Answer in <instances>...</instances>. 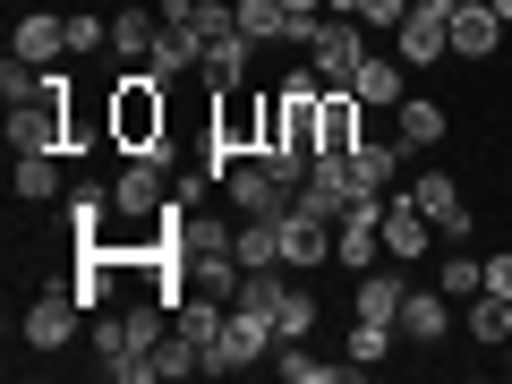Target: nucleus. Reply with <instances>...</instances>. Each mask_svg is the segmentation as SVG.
<instances>
[{
	"instance_id": "1",
	"label": "nucleus",
	"mask_w": 512,
	"mask_h": 384,
	"mask_svg": "<svg viewBox=\"0 0 512 384\" xmlns=\"http://www.w3.org/2000/svg\"><path fill=\"white\" fill-rule=\"evenodd\" d=\"M171 77H154L146 69V60H137V69H128L120 77V86H111V146H120V154H171L163 146V137H171Z\"/></svg>"
},
{
	"instance_id": "2",
	"label": "nucleus",
	"mask_w": 512,
	"mask_h": 384,
	"mask_svg": "<svg viewBox=\"0 0 512 384\" xmlns=\"http://www.w3.org/2000/svg\"><path fill=\"white\" fill-rule=\"evenodd\" d=\"M222 205H231V214H291V205H299V188L282 180V171L265 163V154H239V163L222 171Z\"/></svg>"
},
{
	"instance_id": "3",
	"label": "nucleus",
	"mask_w": 512,
	"mask_h": 384,
	"mask_svg": "<svg viewBox=\"0 0 512 384\" xmlns=\"http://www.w3.org/2000/svg\"><path fill=\"white\" fill-rule=\"evenodd\" d=\"M274 342H282V333L265 325V316L231 308V316H222V333H214V342H205V376H239V367L274 359Z\"/></svg>"
},
{
	"instance_id": "4",
	"label": "nucleus",
	"mask_w": 512,
	"mask_h": 384,
	"mask_svg": "<svg viewBox=\"0 0 512 384\" xmlns=\"http://www.w3.org/2000/svg\"><path fill=\"white\" fill-rule=\"evenodd\" d=\"M359 197H367V188L350 180V154H316L308 180H299V214H316V222H342Z\"/></svg>"
},
{
	"instance_id": "5",
	"label": "nucleus",
	"mask_w": 512,
	"mask_h": 384,
	"mask_svg": "<svg viewBox=\"0 0 512 384\" xmlns=\"http://www.w3.org/2000/svg\"><path fill=\"white\" fill-rule=\"evenodd\" d=\"M77 316H86V299H77V282H52V291H35L26 299V350H69V333H77Z\"/></svg>"
},
{
	"instance_id": "6",
	"label": "nucleus",
	"mask_w": 512,
	"mask_h": 384,
	"mask_svg": "<svg viewBox=\"0 0 512 384\" xmlns=\"http://www.w3.org/2000/svg\"><path fill=\"white\" fill-rule=\"evenodd\" d=\"M393 43H402L410 69H436L453 52V0H410V18L393 26Z\"/></svg>"
},
{
	"instance_id": "7",
	"label": "nucleus",
	"mask_w": 512,
	"mask_h": 384,
	"mask_svg": "<svg viewBox=\"0 0 512 384\" xmlns=\"http://www.w3.org/2000/svg\"><path fill=\"white\" fill-rule=\"evenodd\" d=\"M171 154H128V171L111 180V205H120V222H154L171 205V180H163Z\"/></svg>"
},
{
	"instance_id": "8",
	"label": "nucleus",
	"mask_w": 512,
	"mask_h": 384,
	"mask_svg": "<svg viewBox=\"0 0 512 384\" xmlns=\"http://www.w3.org/2000/svg\"><path fill=\"white\" fill-rule=\"evenodd\" d=\"M376 256H384V197H359L342 222H333V265L376 274Z\"/></svg>"
},
{
	"instance_id": "9",
	"label": "nucleus",
	"mask_w": 512,
	"mask_h": 384,
	"mask_svg": "<svg viewBox=\"0 0 512 384\" xmlns=\"http://www.w3.org/2000/svg\"><path fill=\"white\" fill-rule=\"evenodd\" d=\"M359 60H367V26H359V18H325V26H316L308 69L325 77V86H350V77H359Z\"/></svg>"
},
{
	"instance_id": "10",
	"label": "nucleus",
	"mask_w": 512,
	"mask_h": 384,
	"mask_svg": "<svg viewBox=\"0 0 512 384\" xmlns=\"http://www.w3.org/2000/svg\"><path fill=\"white\" fill-rule=\"evenodd\" d=\"M402 188H410V197H419V214L436 222V231L453 239V248H461V239L478 231V222H470V205H461V180H453V171H436V163H427L419 180H402Z\"/></svg>"
},
{
	"instance_id": "11",
	"label": "nucleus",
	"mask_w": 512,
	"mask_h": 384,
	"mask_svg": "<svg viewBox=\"0 0 512 384\" xmlns=\"http://www.w3.org/2000/svg\"><path fill=\"white\" fill-rule=\"evenodd\" d=\"M427 231H436V222H427V214H419V197L393 180V188H384V256H393V265L427 256Z\"/></svg>"
},
{
	"instance_id": "12",
	"label": "nucleus",
	"mask_w": 512,
	"mask_h": 384,
	"mask_svg": "<svg viewBox=\"0 0 512 384\" xmlns=\"http://www.w3.org/2000/svg\"><path fill=\"white\" fill-rule=\"evenodd\" d=\"M282 265L291 274H316V265H333V222H316V214H282Z\"/></svg>"
},
{
	"instance_id": "13",
	"label": "nucleus",
	"mask_w": 512,
	"mask_h": 384,
	"mask_svg": "<svg viewBox=\"0 0 512 384\" xmlns=\"http://www.w3.org/2000/svg\"><path fill=\"white\" fill-rule=\"evenodd\" d=\"M402 137H359V146H350V180H359L367 188V197H384V188H393V180H402Z\"/></svg>"
},
{
	"instance_id": "14",
	"label": "nucleus",
	"mask_w": 512,
	"mask_h": 384,
	"mask_svg": "<svg viewBox=\"0 0 512 384\" xmlns=\"http://www.w3.org/2000/svg\"><path fill=\"white\" fill-rule=\"evenodd\" d=\"M248 60H256V43L231 26V35H214V43H205V69H197V77H205L214 94H239V86H248Z\"/></svg>"
},
{
	"instance_id": "15",
	"label": "nucleus",
	"mask_w": 512,
	"mask_h": 384,
	"mask_svg": "<svg viewBox=\"0 0 512 384\" xmlns=\"http://www.w3.org/2000/svg\"><path fill=\"white\" fill-rule=\"evenodd\" d=\"M350 94H359L367 111H393V103L410 94V60H376V52H367L359 77H350Z\"/></svg>"
},
{
	"instance_id": "16",
	"label": "nucleus",
	"mask_w": 512,
	"mask_h": 384,
	"mask_svg": "<svg viewBox=\"0 0 512 384\" xmlns=\"http://www.w3.org/2000/svg\"><path fill=\"white\" fill-rule=\"evenodd\" d=\"M231 256L248 265V274L282 265V214H239V231H231Z\"/></svg>"
},
{
	"instance_id": "17",
	"label": "nucleus",
	"mask_w": 512,
	"mask_h": 384,
	"mask_svg": "<svg viewBox=\"0 0 512 384\" xmlns=\"http://www.w3.org/2000/svg\"><path fill=\"white\" fill-rule=\"evenodd\" d=\"M444 333H453V308H444V291H419V282H410V299H402V342L436 350Z\"/></svg>"
},
{
	"instance_id": "18",
	"label": "nucleus",
	"mask_w": 512,
	"mask_h": 384,
	"mask_svg": "<svg viewBox=\"0 0 512 384\" xmlns=\"http://www.w3.org/2000/svg\"><path fill=\"white\" fill-rule=\"evenodd\" d=\"M146 69L154 77H188V69H205V35H188V26H154V52H146Z\"/></svg>"
},
{
	"instance_id": "19",
	"label": "nucleus",
	"mask_w": 512,
	"mask_h": 384,
	"mask_svg": "<svg viewBox=\"0 0 512 384\" xmlns=\"http://www.w3.org/2000/svg\"><path fill=\"white\" fill-rule=\"evenodd\" d=\"M111 214H120V205H111V188H77V197H69L77 248H120V239H111Z\"/></svg>"
},
{
	"instance_id": "20",
	"label": "nucleus",
	"mask_w": 512,
	"mask_h": 384,
	"mask_svg": "<svg viewBox=\"0 0 512 384\" xmlns=\"http://www.w3.org/2000/svg\"><path fill=\"white\" fill-rule=\"evenodd\" d=\"M359 94H350V86H325V128H316V154H350V146H359Z\"/></svg>"
},
{
	"instance_id": "21",
	"label": "nucleus",
	"mask_w": 512,
	"mask_h": 384,
	"mask_svg": "<svg viewBox=\"0 0 512 384\" xmlns=\"http://www.w3.org/2000/svg\"><path fill=\"white\" fill-rule=\"evenodd\" d=\"M495 43H504V18L487 9H453V60H495Z\"/></svg>"
},
{
	"instance_id": "22",
	"label": "nucleus",
	"mask_w": 512,
	"mask_h": 384,
	"mask_svg": "<svg viewBox=\"0 0 512 384\" xmlns=\"http://www.w3.org/2000/svg\"><path fill=\"white\" fill-rule=\"evenodd\" d=\"M18 60H35V69H60V52H69V18H18V43H9Z\"/></svg>"
},
{
	"instance_id": "23",
	"label": "nucleus",
	"mask_w": 512,
	"mask_h": 384,
	"mask_svg": "<svg viewBox=\"0 0 512 384\" xmlns=\"http://www.w3.org/2000/svg\"><path fill=\"white\" fill-rule=\"evenodd\" d=\"M393 137H402L410 154L436 146V137H444V103H427V94H402V103H393Z\"/></svg>"
},
{
	"instance_id": "24",
	"label": "nucleus",
	"mask_w": 512,
	"mask_h": 384,
	"mask_svg": "<svg viewBox=\"0 0 512 384\" xmlns=\"http://www.w3.org/2000/svg\"><path fill=\"white\" fill-rule=\"evenodd\" d=\"M231 18L248 43H291V9L282 0H231Z\"/></svg>"
},
{
	"instance_id": "25",
	"label": "nucleus",
	"mask_w": 512,
	"mask_h": 384,
	"mask_svg": "<svg viewBox=\"0 0 512 384\" xmlns=\"http://www.w3.org/2000/svg\"><path fill=\"white\" fill-rule=\"evenodd\" d=\"M274 367H282L291 384H350V376H359V367H342V359H308V342H282Z\"/></svg>"
},
{
	"instance_id": "26",
	"label": "nucleus",
	"mask_w": 512,
	"mask_h": 384,
	"mask_svg": "<svg viewBox=\"0 0 512 384\" xmlns=\"http://www.w3.org/2000/svg\"><path fill=\"white\" fill-rule=\"evenodd\" d=\"M402 299H410L402 274H359V316H376V325H402Z\"/></svg>"
},
{
	"instance_id": "27",
	"label": "nucleus",
	"mask_w": 512,
	"mask_h": 384,
	"mask_svg": "<svg viewBox=\"0 0 512 384\" xmlns=\"http://www.w3.org/2000/svg\"><path fill=\"white\" fill-rule=\"evenodd\" d=\"M436 291H444V299H478V291H487V256L453 248V256L436 265Z\"/></svg>"
},
{
	"instance_id": "28",
	"label": "nucleus",
	"mask_w": 512,
	"mask_h": 384,
	"mask_svg": "<svg viewBox=\"0 0 512 384\" xmlns=\"http://www.w3.org/2000/svg\"><path fill=\"white\" fill-rule=\"evenodd\" d=\"M9 180H18L26 205H52V197H60V154H18V171H9Z\"/></svg>"
},
{
	"instance_id": "29",
	"label": "nucleus",
	"mask_w": 512,
	"mask_h": 384,
	"mask_svg": "<svg viewBox=\"0 0 512 384\" xmlns=\"http://www.w3.org/2000/svg\"><path fill=\"white\" fill-rule=\"evenodd\" d=\"M393 342H402V325H376V316H350V367H376V359H393Z\"/></svg>"
},
{
	"instance_id": "30",
	"label": "nucleus",
	"mask_w": 512,
	"mask_h": 384,
	"mask_svg": "<svg viewBox=\"0 0 512 384\" xmlns=\"http://www.w3.org/2000/svg\"><path fill=\"white\" fill-rule=\"evenodd\" d=\"M154 26H163L154 9H120V18H111V52H120V60H146L154 52Z\"/></svg>"
},
{
	"instance_id": "31",
	"label": "nucleus",
	"mask_w": 512,
	"mask_h": 384,
	"mask_svg": "<svg viewBox=\"0 0 512 384\" xmlns=\"http://www.w3.org/2000/svg\"><path fill=\"white\" fill-rule=\"evenodd\" d=\"M470 333H478V342H487V350H504V342H512V299L478 291V299H470Z\"/></svg>"
},
{
	"instance_id": "32",
	"label": "nucleus",
	"mask_w": 512,
	"mask_h": 384,
	"mask_svg": "<svg viewBox=\"0 0 512 384\" xmlns=\"http://www.w3.org/2000/svg\"><path fill=\"white\" fill-rule=\"evenodd\" d=\"M274 333H282V342H308V333H316V299H308V291H282ZM282 342H274V350H282Z\"/></svg>"
},
{
	"instance_id": "33",
	"label": "nucleus",
	"mask_w": 512,
	"mask_h": 384,
	"mask_svg": "<svg viewBox=\"0 0 512 384\" xmlns=\"http://www.w3.org/2000/svg\"><path fill=\"white\" fill-rule=\"evenodd\" d=\"M94 359H128V316H94Z\"/></svg>"
},
{
	"instance_id": "34",
	"label": "nucleus",
	"mask_w": 512,
	"mask_h": 384,
	"mask_svg": "<svg viewBox=\"0 0 512 384\" xmlns=\"http://www.w3.org/2000/svg\"><path fill=\"white\" fill-rule=\"evenodd\" d=\"M111 43V18H69V52H103Z\"/></svg>"
},
{
	"instance_id": "35",
	"label": "nucleus",
	"mask_w": 512,
	"mask_h": 384,
	"mask_svg": "<svg viewBox=\"0 0 512 384\" xmlns=\"http://www.w3.org/2000/svg\"><path fill=\"white\" fill-rule=\"evenodd\" d=\"M410 0H359V26H402Z\"/></svg>"
},
{
	"instance_id": "36",
	"label": "nucleus",
	"mask_w": 512,
	"mask_h": 384,
	"mask_svg": "<svg viewBox=\"0 0 512 384\" xmlns=\"http://www.w3.org/2000/svg\"><path fill=\"white\" fill-rule=\"evenodd\" d=\"M487 291H495V299H512V248H495V256H487Z\"/></svg>"
},
{
	"instance_id": "37",
	"label": "nucleus",
	"mask_w": 512,
	"mask_h": 384,
	"mask_svg": "<svg viewBox=\"0 0 512 384\" xmlns=\"http://www.w3.org/2000/svg\"><path fill=\"white\" fill-rule=\"evenodd\" d=\"M282 9H291V18H325V0H282Z\"/></svg>"
},
{
	"instance_id": "38",
	"label": "nucleus",
	"mask_w": 512,
	"mask_h": 384,
	"mask_svg": "<svg viewBox=\"0 0 512 384\" xmlns=\"http://www.w3.org/2000/svg\"><path fill=\"white\" fill-rule=\"evenodd\" d=\"M495 18H504V26H512V0H495Z\"/></svg>"
},
{
	"instance_id": "39",
	"label": "nucleus",
	"mask_w": 512,
	"mask_h": 384,
	"mask_svg": "<svg viewBox=\"0 0 512 384\" xmlns=\"http://www.w3.org/2000/svg\"><path fill=\"white\" fill-rule=\"evenodd\" d=\"M453 9H487V0H453Z\"/></svg>"
},
{
	"instance_id": "40",
	"label": "nucleus",
	"mask_w": 512,
	"mask_h": 384,
	"mask_svg": "<svg viewBox=\"0 0 512 384\" xmlns=\"http://www.w3.org/2000/svg\"><path fill=\"white\" fill-rule=\"evenodd\" d=\"M504 376H512V342H504Z\"/></svg>"
}]
</instances>
